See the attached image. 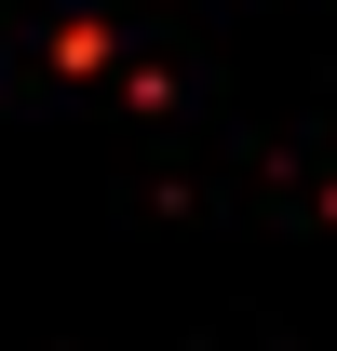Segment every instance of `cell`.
Returning <instances> with one entry per match:
<instances>
[{"instance_id": "obj_1", "label": "cell", "mask_w": 337, "mask_h": 351, "mask_svg": "<svg viewBox=\"0 0 337 351\" xmlns=\"http://www.w3.org/2000/svg\"><path fill=\"white\" fill-rule=\"evenodd\" d=\"M54 68H68V82H95V68H108V27H95V14H68V27H54Z\"/></svg>"}]
</instances>
